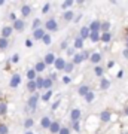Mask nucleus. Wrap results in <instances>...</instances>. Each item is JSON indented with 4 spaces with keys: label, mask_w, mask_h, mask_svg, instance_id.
<instances>
[{
    "label": "nucleus",
    "mask_w": 128,
    "mask_h": 134,
    "mask_svg": "<svg viewBox=\"0 0 128 134\" xmlns=\"http://www.w3.org/2000/svg\"><path fill=\"white\" fill-rule=\"evenodd\" d=\"M49 77H51V79H52L54 82H55V81L58 79V72H55V70H54V72H51V75H49Z\"/></svg>",
    "instance_id": "52"
},
{
    "label": "nucleus",
    "mask_w": 128,
    "mask_h": 134,
    "mask_svg": "<svg viewBox=\"0 0 128 134\" xmlns=\"http://www.w3.org/2000/svg\"><path fill=\"white\" fill-rule=\"evenodd\" d=\"M75 64H73V61H67V64H66V69H64V75H70L71 72H73V70H75Z\"/></svg>",
    "instance_id": "34"
},
{
    "label": "nucleus",
    "mask_w": 128,
    "mask_h": 134,
    "mask_svg": "<svg viewBox=\"0 0 128 134\" xmlns=\"http://www.w3.org/2000/svg\"><path fill=\"white\" fill-rule=\"evenodd\" d=\"M63 125L60 121H52V125H51V128H49V133L51 134H58L60 131H61Z\"/></svg>",
    "instance_id": "19"
},
{
    "label": "nucleus",
    "mask_w": 128,
    "mask_h": 134,
    "mask_svg": "<svg viewBox=\"0 0 128 134\" xmlns=\"http://www.w3.org/2000/svg\"><path fill=\"white\" fill-rule=\"evenodd\" d=\"M81 19H82V14H79V15H77V16L75 18V21H73V23H75V24H77V23H79Z\"/></svg>",
    "instance_id": "57"
},
{
    "label": "nucleus",
    "mask_w": 128,
    "mask_h": 134,
    "mask_svg": "<svg viewBox=\"0 0 128 134\" xmlns=\"http://www.w3.org/2000/svg\"><path fill=\"white\" fill-rule=\"evenodd\" d=\"M119 134H128V133H127V131H121Z\"/></svg>",
    "instance_id": "62"
},
{
    "label": "nucleus",
    "mask_w": 128,
    "mask_h": 134,
    "mask_svg": "<svg viewBox=\"0 0 128 134\" xmlns=\"http://www.w3.org/2000/svg\"><path fill=\"white\" fill-rule=\"evenodd\" d=\"M122 58H124V60H128V48H124L122 49Z\"/></svg>",
    "instance_id": "54"
},
{
    "label": "nucleus",
    "mask_w": 128,
    "mask_h": 134,
    "mask_svg": "<svg viewBox=\"0 0 128 134\" xmlns=\"http://www.w3.org/2000/svg\"><path fill=\"white\" fill-rule=\"evenodd\" d=\"M63 19H64V23H73L76 18V15L73 10H66V12H63Z\"/></svg>",
    "instance_id": "17"
},
{
    "label": "nucleus",
    "mask_w": 128,
    "mask_h": 134,
    "mask_svg": "<svg viewBox=\"0 0 128 134\" xmlns=\"http://www.w3.org/2000/svg\"><path fill=\"white\" fill-rule=\"evenodd\" d=\"M116 77H118V79H122L124 77V70H119V72L116 73Z\"/></svg>",
    "instance_id": "56"
},
{
    "label": "nucleus",
    "mask_w": 128,
    "mask_h": 134,
    "mask_svg": "<svg viewBox=\"0 0 128 134\" xmlns=\"http://www.w3.org/2000/svg\"><path fill=\"white\" fill-rule=\"evenodd\" d=\"M122 113H124V116H125V118H128V104L125 106V107H124V110H122Z\"/></svg>",
    "instance_id": "55"
},
{
    "label": "nucleus",
    "mask_w": 128,
    "mask_h": 134,
    "mask_svg": "<svg viewBox=\"0 0 128 134\" xmlns=\"http://www.w3.org/2000/svg\"><path fill=\"white\" fill-rule=\"evenodd\" d=\"M81 54H82V57H84V60H90V58H91V54H92V52H90V51L84 49V51H81Z\"/></svg>",
    "instance_id": "48"
},
{
    "label": "nucleus",
    "mask_w": 128,
    "mask_h": 134,
    "mask_svg": "<svg viewBox=\"0 0 128 134\" xmlns=\"http://www.w3.org/2000/svg\"><path fill=\"white\" fill-rule=\"evenodd\" d=\"M77 36H81L84 40H86V39H90L91 36V30L88 25H84V27H81V30H79V33H77Z\"/></svg>",
    "instance_id": "16"
},
{
    "label": "nucleus",
    "mask_w": 128,
    "mask_h": 134,
    "mask_svg": "<svg viewBox=\"0 0 128 134\" xmlns=\"http://www.w3.org/2000/svg\"><path fill=\"white\" fill-rule=\"evenodd\" d=\"M25 88H27V91H29V94H36V91H37V85H36V81H27V85H25Z\"/></svg>",
    "instance_id": "20"
},
{
    "label": "nucleus",
    "mask_w": 128,
    "mask_h": 134,
    "mask_svg": "<svg viewBox=\"0 0 128 134\" xmlns=\"http://www.w3.org/2000/svg\"><path fill=\"white\" fill-rule=\"evenodd\" d=\"M0 134H9V127L5 122H0Z\"/></svg>",
    "instance_id": "42"
},
{
    "label": "nucleus",
    "mask_w": 128,
    "mask_h": 134,
    "mask_svg": "<svg viewBox=\"0 0 128 134\" xmlns=\"http://www.w3.org/2000/svg\"><path fill=\"white\" fill-rule=\"evenodd\" d=\"M101 60H103V54L98 52V51H95V52L91 54V58L90 61L94 64V66H100V63H101Z\"/></svg>",
    "instance_id": "13"
},
{
    "label": "nucleus",
    "mask_w": 128,
    "mask_h": 134,
    "mask_svg": "<svg viewBox=\"0 0 128 134\" xmlns=\"http://www.w3.org/2000/svg\"><path fill=\"white\" fill-rule=\"evenodd\" d=\"M69 48H70V46H69V40H67V39L60 43V49H61V51H67Z\"/></svg>",
    "instance_id": "45"
},
{
    "label": "nucleus",
    "mask_w": 128,
    "mask_h": 134,
    "mask_svg": "<svg viewBox=\"0 0 128 134\" xmlns=\"http://www.w3.org/2000/svg\"><path fill=\"white\" fill-rule=\"evenodd\" d=\"M66 64H67V60L64 57H58L55 64H54V69H55V72H64V69H66Z\"/></svg>",
    "instance_id": "7"
},
{
    "label": "nucleus",
    "mask_w": 128,
    "mask_h": 134,
    "mask_svg": "<svg viewBox=\"0 0 128 134\" xmlns=\"http://www.w3.org/2000/svg\"><path fill=\"white\" fill-rule=\"evenodd\" d=\"M58 134H71V128H70V127H66V125H64V127L61 128V131H60Z\"/></svg>",
    "instance_id": "49"
},
{
    "label": "nucleus",
    "mask_w": 128,
    "mask_h": 134,
    "mask_svg": "<svg viewBox=\"0 0 128 134\" xmlns=\"http://www.w3.org/2000/svg\"><path fill=\"white\" fill-rule=\"evenodd\" d=\"M71 61H73V64H75V66H79V64H82V63L85 61V60H84V57H82V54H81V52H77L75 57L71 58Z\"/></svg>",
    "instance_id": "31"
},
{
    "label": "nucleus",
    "mask_w": 128,
    "mask_h": 134,
    "mask_svg": "<svg viewBox=\"0 0 128 134\" xmlns=\"http://www.w3.org/2000/svg\"><path fill=\"white\" fill-rule=\"evenodd\" d=\"M75 5V2L73 0H66V2H63L61 3V9L63 12H66V10H70V8Z\"/></svg>",
    "instance_id": "33"
},
{
    "label": "nucleus",
    "mask_w": 128,
    "mask_h": 134,
    "mask_svg": "<svg viewBox=\"0 0 128 134\" xmlns=\"http://www.w3.org/2000/svg\"><path fill=\"white\" fill-rule=\"evenodd\" d=\"M90 40H91L92 43H98V42H101V31H91Z\"/></svg>",
    "instance_id": "24"
},
{
    "label": "nucleus",
    "mask_w": 128,
    "mask_h": 134,
    "mask_svg": "<svg viewBox=\"0 0 128 134\" xmlns=\"http://www.w3.org/2000/svg\"><path fill=\"white\" fill-rule=\"evenodd\" d=\"M30 14H31V6L30 5H23L21 6V15H23V18H27Z\"/></svg>",
    "instance_id": "27"
},
{
    "label": "nucleus",
    "mask_w": 128,
    "mask_h": 134,
    "mask_svg": "<svg viewBox=\"0 0 128 134\" xmlns=\"http://www.w3.org/2000/svg\"><path fill=\"white\" fill-rule=\"evenodd\" d=\"M76 54H77V52H76V49L73 48V46H70V48H69V49L66 51V55H67L69 58H73V57L76 55Z\"/></svg>",
    "instance_id": "43"
},
{
    "label": "nucleus",
    "mask_w": 128,
    "mask_h": 134,
    "mask_svg": "<svg viewBox=\"0 0 128 134\" xmlns=\"http://www.w3.org/2000/svg\"><path fill=\"white\" fill-rule=\"evenodd\" d=\"M91 91H92V90H91V86L88 85V83H81V85L77 86V91L76 92H77V96L79 97H84V98H85Z\"/></svg>",
    "instance_id": "4"
},
{
    "label": "nucleus",
    "mask_w": 128,
    "mask_h": 134,
    "mask_svg": "<svg viewBox=\"0 0 128 134\" xmlns=\"http://www.w3.org/2000/svg\"><path fill=\"white\" fill-rule=\"evenodd\" d=\"M42 98L40 94H33V96H30L27 98V103H25V109L30 110V112H34V110L37 109V104H39V100Z\"/></svg>",
    "instance_id": "1"
},
{
    "label": "nucleus",
    "mask_w": 128,
    "mask_h": 134,
    "mask_svg": "<svg viewBox=\"0 0 128 134\" xmlns=\"http://www.w3.org/2000/svg\"><path fill=\"white\" fill-rule=\"evenodd\" d=\"M113 39V34L112 31H107V33H101V43H110Z\"/></svg>",
    "instance_id": "26"
},
{
    "label": "nucleus",
    "mask_w": 128,
    "mask_h": 134,
    "mask_svg": "<svg viewBox=\"0 0 128 134\" xmlns=\"http://www.w3.org/2000/svg\"><path fill=\"white\" fill-rule=\"evenodd\" d=\"M97 118H98V121L101 124H107V122H110V121L113 119V113H112V110L104 109V110L100 112V115L97 116Z\"/></svg>",
    "instance_id": "3"
},
{
    "label": "nucleus",
    "mask_w": 128,
    "mask_h": 134,
    "mask_svg": "<svg viewBox=\"0 0 128 134\" xmlns=\"http://www.w3.org/2000/svg\"><path fill=\"white\" fill-rule=\"evenodd\" d=\"M95 96H97V94H95L94 91H91L90 94H88V96H86L85 98H84V100H85V103H86V104H91V103H94V100H95Z\"/></svg>",
    "instance_id": "38"
},
{
    "label": "nucleus",
    "mask_w": 128,
    "mask_h": 134,
    "mask_svg": "<svg viewBox=\"0 0 128 134\" xmlns=\"http://www.w3.org/2000/svg\"><path fill=\"white\" fill-rule=\"evenodd\" d=\"M52 85H54L52 79H51L49 76L45 77V82H43V90H45V91H49V90H52Z\"/></svg>",
    "instance_id": "29"
},
{
    "label": "nucleus",
    "mask_w": 128,
    "mask_h": 134,
    "mask_svg": "<svg viewBox=\"0 0 128 134\" xmlns=\"http://www.w3.org/2000/svg\"><path fill=\"white\" fill-rule=\"evenodd\" d=\"M43 25H42V19L40 18H34L33 19V23H31V29H33V31L34 30H37V29H42Z\"/></svg>",
    "instance_id": "36"
},
{
    "label": "nucleus",
    "mask_w": 128,
    "mask_h": 134,
    "mask_svg": "<svg viewBox=\"0 0 128 134\" xmlns=\"http://www.w3.org/2000/svg\"><path fill=\"white\" fill-rule=\"evenodd\" d=\"M104 72H106V69L104 67H101V66H94V75L97 77H104Z\"/></svg>",
    "instance_id": "25"
},
{
    "label": "nucleus",
    "mask_w": 128,
    "mask_h": 134,
    "mask_svg": "<svg viewBox=\"0 0 128 134\" xmlns=\"http://www.w3.org/2000/svg\"><path fill=\"white\" fill-rule=\"evenodd\" d=\"M43 29L46 30L48 33H54L58 30V23L55 18H48L45 23H43Z\"/></svg>",
    "instance_id": "2"
},
{
    "label": "nucleus",
    "mask_w": 128,
    "mask_h": 134,
    "mask_svg": "<svg viewBox=\"0 0 128 134\" xmlns=\"http://www.w3.org/2000/svg\"><path fill=\"white\" fill-rule=\"evenodd\" d=\"M5 5V0H0V6H3Z\"/></svg>",
    "instance_id": "61"
},
{
    "label": "nucleus",
    "mask_w": 128,
    "mask_h": 134,
    "mask_svg": "<svg viewBox=\"0 0 128 134\" xmlns=\"http://www.w3.org/2000/svg\"><path fill=\"white\" fill-rule=\"evenodd\" d=\"M51 125H52V119H51L48 115H45V116L40 118V128L42 130H48V131H49Z\"/></svg>",
    "instance_id": "11"
},
{
    "label": "nucleus",
    "mask_w": 128,
    "mask_h": 134,
    "mask_svg": "<svg viewBox=\"0 0 128 134\" xmlns=\"http://www.w3.org/2000/svg\"><path fill=\"white\" fill-rule=\"evenodd\" d=\"M15 30L12 25H3L2 27V31H0V37H5V39H9L10 36H12V33H14Z\"/></svg>",
    "instance_id": "9"
},
{
    "label": "nucleus",
    "mask_w": 128,
    "mask_h": 134,
    "mask_svg": "<svg viewBox=\"0 0 128 134\" xmlns=\"http://www.w3.org/2000/svg\"><path fill=\"white\" fill-rule=\"evenodd\" d=\"M46 64H45V61L43 60H40V61H37L36 64H34V70L37 72V75H40V73H43L45 70H46Z\"/></svg>",
    "instance_id": "21"
},
{
    "label": "nucleus",
    "mask_w": 128,
    "mask_h": 134,
    "mask_svg": "<svg viewBox=\"0 0 128 134\" xmlns=\"http://www.w3.org/2000/svg\"><path fill=\"white\" fill-rule=\"evenodd\" d=\"M112 29V23L110 21H101V33H107Z\"/></svg>",
    "instance_id": "32"
},
{
    "label": "nucleus",
    "mask_w": 128,
    "mask_h": 134,
    "mask_svg": "<svg viewBox=\"0 0 128 134\" xmlns=\"http://www.w3.org/2000/svg\"><path fill=\"white\" fill-rule=\"evenodd\" d=\"M19 54L16 52V54H14V55H12V57H10V63H12V64H18L19 63Z\"/></svg>",
    "instance_id": "46"
},
{
    "label": "nucleus",
    "mask_w": 128,
    "mask_h": 134,
    "mask_svg": "<svg viewBox=\"0 0 128 134\" xmlns=\"http://www.w3.org/2000/svg\"><path fill=\"white\" fill-rule=\"evenodd\" d=\"M61 82L64 83V85H69V83L71 82V77L69 76V75H64V76L61 77Z\"/></svg>",
    "instance_id": "47"
},
{
    "label": "nucleus",
    "mask_w": 128,
    "mask_h": 134,
    "mask_svg": "<svg viewBox=\"0 0 128 134\" xmlns=\"http://www.w3.org/2000/svg\"><path fill=\"white\" fill-rule=\"evenodd\" d=\"M115 64H116V63H115V60H109V61H107V66H106V69H107V70H110V69H113V67H115Z\"/></svg>",
    "instance_id": "51"
},
{
    "label": "nucleus",
    "mask_w": 128,
    "mask_h": 134,
    "mask_svg": "<svg viewBox=\"0 0 128 134\" xmlns=\"http://www.w3.org/2000/svg\"><path fill=\"white\" fill-rule=\"evenodd\" d=\"M24 134H34V133H33V131H31V130H29V131H25V133H24Z\"/></svg>",
    "instance_id": "60"
},
{
    "label": "nucleus",
    "mask_w": 128,
    "mask_h": 134,
    "mask_svg": "<svg viewBox=\"0 0 128 134\" xmlns=\"http://www.w3.org/2000/svg\"><path fill=\"white\" fill-rule=\"evenodd\" d=\"M12 27H14L15 31H24L25 30V21H24V18H18L12 24Z\"/></svg>",
    "instance_id": "15"
},
{
    "label": "nucleus",
    "mask_w": 128,
    "mask_h": 134,
    "mask_svg": "<svg viewBox=\"0 0 128 134\" xmlns=\"http://www.w3.org/2000/svg\"><path fill=\"white\" fill-rule=\"evenodd\" d=\"M43 82H45V77H42V76H37V79H36V85H37V91H42V90H43Z\"/></svg>",
    "instance_id": "41"
},
{
    "label": "nucleus",
    "mask_w": 128,
    "mask_h": 134,
    "mask_svg": "<svg viewBox=\"0 0 128 134\" xmlns=\"http://www.w3.org/2000/svg\"><path fill=\"white\" fill-rule=\"evenodd\" d=\"M8 110H9V104L6 101H0V118H5L8 115Z\"/></svg>",
    "instance_id": "22"
},
{
    "label": "nucleus",
    "mask_w": 128,
    "mask_h": 134,
    "mask_svg": "<svg viewBox=\"0 0 128 134\" xmlns=\"http://www.w3.org/2000/svg\"><path fill=\"white\" fill-rule=\"evenodd\" d=\"M25 76H27V81H36L39 75H37V72L34 70V67H33V69H29V70L25 72Z\"/></svg>",
    "instance_id": "23"
},
{
    "label": "nucleus",
    "mask_w": 128,
    "mask_h": 134,
    "mask_svg": "<svg viewBox=\"0 0 128 134\" xmlns=\"http://www.w3.org/2000/svg\"><path fill=\"white\" fill-rule=\"evenodd\" d=\"M70 122H77V121H81L82 118V110L79 109V107H73V109L70 110Z\"/></svg>",
    "instance_id": "5"
},
{
    "label": "nucleus",
    "mask_w": 128,
    "mask_h": 134,
    "mask_svg": "<svg viewBox=\"0 0 128 134\" xmlns=\"http://www.w3.org/2000/svg\"><path fill=\"white\" fill-rule=\"evenodd\" d=\"M49 10H51V3H49V2H46V3L42 6V14L46 15V14H49Z\"/></svg>",
    "instance_id": "44"
},
{
    "label": "nucleus",
    "mask_w": 128,
    "mask_h": 134,
    "mask_svg": "<svg viewBox=\"0 0 128 134\" xmlns=\"http://www.w3.org/2000/svg\"><path fill=\"white\" fill-rule=\"evenodd\" d=\"M48 31L45 29H37V30H34L33 31V34H31V39H33V40H42L43 37H45V34H46Z\"/></svg>",
    "instance_id": "14"
},
{
    "label": "nucleus",
    "mask_w": 128,
    "mask_h": 134,
    "mask_svg": "<svg viewBox=\"0 0 128 134\" xmlns=\"http://www.w3.org/2000/svg\"><path fill=\"white\" fill-rule=\"evenodd\" d=\"M42 43L45 45V46H49V45L52 43V34H51V33H46V34H45V37L42 39Z\"/></svg>",
    "instance_id": "37"
},
{
    "label": "nucleus",
    "mask_w": 128,
    "mask_h": 134,
    "mask_svg": "<svg viewBox=\"0 0 128 134\" xmlns=\"http://www.w3.org/2000/svg\"><path fill=\"white\" fill-rule=\"evenodd\" d=\"M110 86H112V81H110L109 77H101L98 82V88H100V91H107Z\"/></svg>",
    "instance_id": "8"
},
{
    "label": "nucleus",
    "mask_w": 128,
    "mask_h": 134,
    "mask_svg": "<svg viewBox=\"0 0 128 134\" xmlns=\"http://www.w3.org/2000/svg\"><path fill=\"white\" fill-rule=\"evenodd\" d=\"M91 31H101V21L100 19H92L90 24H88Z\"/></svg>",
    "instance_id": "18"
},
{
    "label": "nucleus",
    "mask_w": 128,
    "mask_h": 134,
    "mask_svg": "<svg viewBox=\"0 0 128 134\" xmlns=\"http://www.w3.org/2000/svg\"><path fill=\"white\" fill-rule=\"evenodd\" d=\"M61 101H63L61 98H57L55 101H52V104H51V110H52V112H57L58 107L61 106Z\"/></svg>",
    "instance_id": "40"
},
{
    "label": "nucleus",
    "mask_w": 128,
    "mask_h": 134,
    "mask_svg": "<svg viewBox=\"0 0 128 134\" xmlns=\"http://www.w3.org/2000/svg\"><path fill=\"white\" fill-rule=\"evenodd\" d=\"M124 45H125V48H128V33L125 34V37H124Z\"/></svg>",
    "instance_id": "58"
},
{
    "label": "nucleus",
    "mask_w": 128,
    "mask_h": 134,
    "mask_svg": "<svg viewBox=\"0 0 128 134\" xmlns=\"http://www.w3.org/2000/svg\"><path fill=\"white\" fill-rule=\"evenodd\" d=\"M23 125H24V128H25L27 131H29V130L34 125V119L31 118V116H27V118L24 119V124H23Z\"/></svg>",
    "instance_id": "30"
},
{
    "label": "nucleus",
    "mask_w": 128,
    "mask_h": 134,
    "mask_svg": "<svg viewBox=\"0 0 128 134\" xmlns=\"http://www.w3.org/2000/svg\"><path fill=\"white\" fill-rule=\"evenodd\" d=\"M52 96H54V91H52V90H49V91H45V92L42 94V98H40V100H42L43 103H48V101H51Z\"/></svg>",
    "instance_id": "28"
},
{
    "label": "nucleus",
    "mask_w": 128,
    "mask_h": 134,
    "mask_svg": "<svg viewBox=\"0 0 128 134\" xmlns=\"http://www.w3.org/2000/svg\"><path fill=\"white\" fill-rule=\"evenodd\" d=\"M24 45H25V48H33V39H25V42H24Z\"/></svg>",
    "instance_id": "50"
},
{
    "label": "nucleus",
    "mask_w": 128,
    "mask_h": 134,
    "mask_svg": "<svg viewBox=\"0 0 128 134\" xmlns=\"http://www.w3.org/2000/svg\"><path fill=\"white\" fill-rule=\"evenodd\" d=\"M70 128H71V131H75V133H81V121H77V122H71Z\"/></svg>",
    "instance_id": "39"
},
{
    "label": "nucleus",
    "mask_w": 128,
    "mask_h": 134,
    "mask_svg": "<svg viewBox=\"0 0 128 134\" xmlns=\"http://www.w3.org/2000/svg\"><path fill=\"white\" fill-rule=\"evenodd\" d=\"M75 49H81V51H84L85 49V40L81 37V36H75V39H73V45H71Z\"/></svg>",
    "instance_id": "10"
},
{
    "label": "nucleus",
    "mask_w": 128,
    "mask_h": 134,
    "mask_svg": "<svg viewBox=\"0 0 128 134\" xmlns=\"http://www.w3.org/2000/svg\"><path fill=\"white\" fill-rule=\"evenodd\" d=\"M21 82H23V77L19 73H14L12 76H10V81H9V86L10 88H18L21 85Z\"/></svg>",
    "instance_id": "6"
},
{
    "label": "nucleus",
    "mask_w": 128,
    "mask_h": 134,
    "mask_svg": "<svg viewBox=\"0 0 128 134\" xmlns=\"http://www.w3.org/2000/svg\"><path fill=\"white\" fill-rule=\"evenodd\" d=\"M9 19L12 21V24H14L15 21L18 19V18H16V14H15V12H10V14H9Z\"/></svg>",
    "instance_id": "53"
},
{
    "label": "nucleus",
    "mask_w": 128,
    "mask_h": 134,
    "mask_svg": "<svg viewBox=\"0 0 128 134\" xmlns=\"http://www.w3.org/2000/svg\"><path fill=\"white\" fill-rule=\"evenodd\" d=\"M77 5H79V6H84V5H86V2H84V0H81V2H77Z\"/></svg>",
    "instance_id": "59"
},
{
    "label": "nucleus",
    "mask_w": 128,
    "mask_h": 134,
    "mask_svg": "<svg viewBox=\"0 0 128 134\" xmlns=\"http://www.w3.org/2000/svg\"><path fill=\"white\" fill-rule=\"evenodd\" d=\"M57 58L58 57L54 52H48L46 55L43 57V61H45V64H46V66H54V64H55V61H57Z\"/></svg>",
    "instance_id": "12"
},
{
    "label": "nucleus",
    "mask_w": 128,
    "mask_h": 134,
    "mask_svg": "<svg viewBox=\"0 0 128 134\" xmlns=\"http://www.w3.org/2000/svg\"><path fill=\"white\" fill-rule=\"evenodd\" d=\"M9 48V39L0 37V51H6Z\"/></svg>",
    "instance_id": "35"
}]
</instances>
